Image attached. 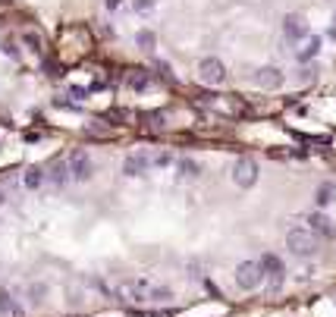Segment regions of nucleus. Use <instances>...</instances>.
Masks as SVG:
<instances>
[{"label": "nucleus", "mask_w": 336, "mask_h": 317, "mask_svg": "<svg viewBox=\"0 0 336 317\" xmlns=\"http://www.w3.org/2000/svg\"><path fill=\"white\" fill-rule=\"evenodd\" d=\"M135 44H138L142 50H151V47H154V32H148V28H142V32L135 35Z\"/></svg>", "instance_id": "6ab92c4d"}, {"label": "nucleus", "mask_w": 336, "mask_h": 317, "mask_svg": "<svg viewBox=\"0 0 336 317\" xmlns=\"http://www.w3.org/2000/svg\"><path fill=\"white\" fill-rule=\"evenodd\" d=\"M151 163L154 166H170L173 163V154H166V151L163 154H151Z\"/></svg>", "instance_id": "412c9836"}, {"label": "nucleus", "mask_w": 336, "mask_h": 317, "mask_svg": "<svg viewBox=\"0 0 336 317\" xmlns=\"http://www.w3.org/2000/svg\"><path fill=\"white\" fill-rule=\"evenodd\" d=\"M176 166H179V176H182V179H198V173H201V166H198L192 157H182Z\"/></svg>", "instance_id": "dca6fc26"}, {"label": "nucleus", "mask_w": 336, "mask_h": 317, "mask_svg": "<svg viewBox=\"0 0 336 317\" xmlns=\"http://www.w3.org/2000/svg\"><path fill=\"white\" fill-rule=\"evenodd\" d=\"M264 283V270H261V261H242L236 267V286L242 292H251Z\"/></svg>", "instance_id": "f03ea898"}, {"label": "nucleus", "mask_w": 336, "mask_h": 317, "mask_svg": "<svg viewBox=\"0 0 336 317\" xmlns=\"http://www.w3.org/2000/svg\"><path fill=\"white\" fill-rule=\"evenodd\" d=\"M233 182L239 185V189H251V185L258 182V163L251 157H239L233 163Z\"/></svg>", "instance_id": "39448f33"}, {"label": "nucleus", "mask_w": 336, "mask_h": 317, "mask_svg": "<svg viewBox=\"0 0 336 317\" xmlns=\"http://www.w3.org/2000/svg\"><path fill=\"white\" fill-rule=\"evenodd\" d=\"M4 201H7V195H4V192H0V204H4Z\"/></svg>", "instance_id": "393cba45"}, {"label": "nucleus", "mask_w": 336, "mask_h": 317, "mask_svg": "<svg viewBox=\"0 0 336 317\" xmlns=\"http://www.w3.org/2000/svg\"><path fill=\"white\" fill-rule=\"evenodd\" d=\"M317 50H321V38H308V44L298 50L295 57H298V63H308L311 57H317Z\"/></svg>", "instance_id": "f3484780"}, {"label": "nucleus", "mask_w": 336, "mask_h": 317, "mask_svg": "<svg viewBox=\"0 0 336 317\" xmlns=\"http://www.w3.org/2000/svg\"><path fill=\"white\" fill-rule=\"evenodd\" d=\"M0 314H10V317H22V308L16 305V298L10 295V289H0Z\"/></svg>", "instance_id": "ddd939ff"}, {"label": "nucleus", "mask_w": 336, "mask_h": 317, "mask_svg": "<svg viewBox=\"0 0 336 317\" xmlns=\"http://www.w3.org/2000/svg\"><path fill=\"white\" fill-rule=\"evenodd\" d=\"M314 201H317V208H330V204L336 201V182H321L317 185Z\"/></svg>", "instance_id": "f8f14e48"}, {"label": "nucleus", "mask_w": 336, "mask_h": 317, "mask_svg": "<svg viewBox=\"0 0 336 317\" xmlns=\"http://www.w3.org/2000/svg\"><path fill=\"white\" fill-rule=\"evenodd\" d=\"M261 270H264V279L270 283V289H279L286 279V267H283V257H276L273 251L261 257Z\"/></svg>", "instance_id": "423d86ee"}, {"label": "nucleus", "mask_w": 336, "mask_h": 317, "mask_svg": "<svg viewBox=\"0 0 336 317\" xmlns=\"http://www.w3.org/2000/svg\"><path fill=\"white\" fill-rule=\"evenodd\" d=\"M154 4H157V0H135V13H148Z\"/></svg>", "instance_id": "4be33fe9"}, {"label": "nucleus", "mask_w": 336, "mask_h": 317, "mask_svg": "<svg viewBox=\"0 0 336 317\" xmlns=\"http://www.w3.org/2000/svg\"><path fill=\"white\" fill-rule=\"evenodd\" d=\"M41 182H44V170H41V166H29L25 176H22V185H25V189H38Z\"/></svg>", "instance_id": "2eb2a0df"}, {"label": "nucleus", "mask_w": 336, "mask_h": 317, "mask_svg": "<svg viewBox=\"0 0 336 317\" xmlns=\"http://www.w3.org/2000/svg\"><path fill=\"white\" fill-rule=\"evenodd\" d=\"M283 35H286L289 41H302V38H308V22L302 19V16L289 13L286 19H283Z\"/></svg>", "instance_id": "9b49d317"}, {"label": "nucleus", "mask_w": 336, "mask_h": 317, "mask_svg": "<svg viewBox=\"0 0 336 317\" xmlns=\"http://www.w3.org/2000/svg\"><path fill=\"white\" fill-rule=\"evenodd\" d=\"M151 289H154V283H148V279H132V283H123L117 292L126 295L129 302H148V298H151Z\"/></svg>", "instance_id": "0eeeda50"}, {"label": "nucleus", "mask_w": 336, "mask_h": 317, "mask_svg": "<svg viewBox=\"0 0 336 317\" xmlns=\"http://www.w3.org/2000/svg\"><path fill=\"white\" fill-rule=\"evenodd\" d=\"M308 229L317 236V239H336V226H333V220L327 217V214H321V211H314L311 217H308Z\"/></svg>", "instance_id": "9d476101"}, {"label": "nucleus", "mask_w": 336, "mask_h": 317, "mask_svg": "<svg viewBox=\"0 0 336 317\" xmlns=\"http://www.w3.org/2000/svg\"><path fill=\"white\" fill-rule=\"evenodd\" d=\"M151 154L148 151H135V154H129L126 160H123V173L126 176H142V173H148L151 170Z\"/></svg>", "instance_id": "1a4fd4ad"}, {"label": "nucleus", "mask_w": 336, "mask_h": 317, "mask_svg": "<svg viewBox=\"0 0 336 317\" xmlns=\"http://www.w3.org/2000/svg\"><path fill=\"white\" fill-rule=\"evenodd\" d=\"M104 4H107V10H117V7H120V0H104Z\"/></svg>", "instance_id": "b1692460"}, {"label": "nucleus", "mask_w": 336, "mask_h": 317, "mask_svg": "<svg viewBox=\"0 0 336 317\" xmlns=\"http://www.w3.org/2000/svg\"><path fill=\"white\" fill-rule=\"evenodd\" d=\"M66 166H69V179L72 182H88L91 173H95V163H91V157L85 151H72L69 160H66Z\"/></svg>", "instance_id": "7ed1b4c3"}, {"label": "nucleus", "mask_w": 336, "mask_h": 317, "mask_svg": "<svg viewBox=\"0 0 336 317\" xmlns=\"http://www.w3.org/2000/svg\"><path fill=\"white\" fill-rule=\"evenodd\" d=\"M25 44H29V47H35V50H38V47H41V41H38V35H25Z\"/></svg>", "instance_id": "5701e85b"}, {"label": "nucleus", "mask_w": 336, "mask_h": 317, "mask_svg": "<svg viewBox=\"0 0 336 317\" xmlns=\"http://www.w3.org/2000/svg\"><path fill=\"white\" fill-rule=\"evenodd\" d=\"M129 88L145 91V88H148V72H135V76H129Z\"/></svg>", "instance_id": "aec40b11"}, {"label": "nucleus", "mask_w": 336, "mask_h": 317, "mask_svg": "<svg viewBox=\"0 0 336 317\" xmlns=\"http://www.w3.org/2000/svg\"><path fill=\"white\" fill-rule=\"evenodd\" d=\"M286 248L295 254V257H314L317 248H321V239H317L308 226H292L286 233Z\"/></svg>", "instance_id": "f257e3e1"}, {"label": "nucleus", "mask_w": 336, "mask_h": 317, "mask_svg": "<svg viewBox=\"0 0 336 317\" xmlns=\"http://www.w3.org/2000/svg\"><path fill=\"white\" fill-rule=\"evenodd\" d=\"M50 182L53 185H66L69 182V166H66V160H57L50 166Z\"/></svg>", "instance_id": "4468645a"}, {"label": "nucleus", "mask_w": 336, "mask_h": 317, "mask_svg": "<svg viewBox=\"0 0 336 317\" xmlns=\"http://www.w3.org/2000/svg\"><path fill=\"white\" fill-rule=\"evenodd\" d=\"M170 298H173V289H170V286H154L148 302H170Z\"/></svg>", "instance_id": "a211bd4d"}, {"label": "nucleus", "mask_w": 336, "mask_h": 317, "mask_svg": "<svg viewBox=\"0 0 336 317\" xmlns=\"http://www.w3.org/2000/svg\"><path fill=\"white\" fill-rule=\"evenodd\" d=\"M198 79L204 85H223V79H227V66H223V60L217 57H204L198 63Z\"/></svg>", "instance_id": "20e7f679"}, {"label": "nucleus", "mask_w": 336, "mask_h": 317, "mask_svg": "<svg viewBox=\"0 0 336 317\" xmlns=\"http://www.w3.org/2000/svg\"><path fill=\"white\" fill-rule=\"evenodd\" d=\"M283 82H286V76H283V69H279V66H261V69L255 72V85H258V88L273 91V88H279Z\"/></svg>", "instance_id": "6e6552de"}]
</instances>
